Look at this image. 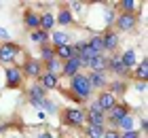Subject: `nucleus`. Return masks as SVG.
I'll return each instance as SVG.
<instances>
[{
    "label": "nucleus",
    "instance_id": "c756f323",
    "mask_svg": "<svg viewBox=\"0 0 148 138\" xmlns=\"http://www.w3.org/2000/svg\"><path fill=\"white\" fill-rule=\"evenodd\" d=\"M38 53H40V62L42 64H47V62H51V60H55V49H53L51 45H42V47H38Z\"/></svg>",
    "mask_w": 148,
    "mask_h": 138
},
{
    "label": "nucleus",
    "instance_id": "c9c22d12",
    "mask_svg": "<svg viewBox=\"0 0 148 138\" xmlns=\"http://www.w3.org/2000/svg\"><path fill=\"white\" fill-rule=\"evenodd\" d=\"M0 38H2V43H6V40L11 38V36H9V32H6L4 28H0Z\"/></svg>",
    "mask_w": 148,
    "mask_h": 138
},
{
    "label": "nucleus",
    "instance_id": "e433bc0d",
    "mask_svg": "<svg viewBox=\"0 0 148 138\" xmlns=\"http://www.w3.org/2000/svg\"><path fill=\"white\" fill-rule=\"evenodd\" d=\"M6 130H9V126H4V123H0V134H2V132H6Z\"/></svg>",
    "mask_w": 148,
    "mask_h": 138
},
{
    "label": "nucleus",
    "instance_id": "4468645a",
    "mask_svg": "<svg viewBox=\"0 0 148 138\" xmlns=\"http://www.w3.org/2000/svg\"><path fill=\"white\" fill-rule=\"evenodd\" d=\"M93 102H95V104H97L99 108H102L104 113H108L110 108H114V106H116V102H119V100L114 98V96H112L110 92H106V89H104V92H97V94H95Z\"/></svg>",
    "mask_w": 148,
    "mask_h": 138
},
{
    "label": "nucleus",
    "instance_id": "f257e3e1",
    "mask_svg": "<svg viewBox=\"0 0 148 138\" xmlns=\"http://www.w3.org/2000/svg\"><path fill=\"white\" fill-rule=\"evenodd\" d=\"M57 89H62V94L68 96V98H72L78 106H87V104H89V100L93 98V89L89 85L87 72L74 74L72 79H68V87H62V83H59Z\"/></svg>",
    "mask_w": 148,
    "mask_h": 138
},
{
    "label": "nucleus",
    "instance_id": "5701e85b",
    "mask_svg": "<svg viewBox=\"0 0 148 138\" xmlns=\"http://www.w3.org/2000/svg\"><path fill=\"white\" fill-rule=\"evenodd\" d=\"M38 85L45 87L47 92H53V89L59 87V77H57V74H51V72H42L38 77Z\"/></svg>",
    "mask_w": 148,
    "mask_h": 138
},
{
    "label": "nucleus",
    "instance_id": "9b49d317",
    "mask_svg": "<svg viewBox=\"0 0 148 138\" xmlns=\"http://www.w3.org/2000/svg\"><path fill=\"white\" fill-rule=\"evenodd\" d=\"M83 108H85V126H97V123L106 121V113L95 104V102H89V104L83 106Z\"/></svg>",
    "mask_w": 148,
    "mask_h": 138
},
{
    "label": "nucleus",
    "instance_id": "4be33fe9",
    "mask_svg": "<svg viewBox=\"0 0 148 138\" xmlns=\"http://www.w3.org/2000/svg\"><path fill=\"white\" fill-rule=\"evenodd\" d=\"M133 74H131V81H140V83H146L148 81V60L146 58H142L138 62V66L131 70Z\"/></svg>",
    "mask_w": 148,
    "mask_h": 138
},
{
    "label": "nucleus",
    "instance_id": "7ed1b4c3",
    "mask_svg": "<svg viewBox=\"0 0 148 138\" xmlns=\"http://www.w3.org/2000/svg\"><path fill=\"white\" fill-rule=\"evenodd\" d=\"M21 47L17 43H13V40H6V43H0V64L4 68L6 66H15L17 60L21 58Z\"/></svg>",
    "mask_w": 148,
    "mask_h": 138
},
{
    "label": "nucleus",
    "instance_id": "ddd939ff",
    "mask_svg": "<svg viewBox=\"0 0 148 138\" xmlns=\"http://www.w3.org/2000/svg\"><path fill=\"white\" fill-rule=\"evenodd\" d=\"M83 72V66H80L78 58H70L62 64V72H59V79H72L74 74Z\"/></svg>",
    "mask_w": 148,
    "mask_h": 138
},
{
    "label": "nucleus",
    "instance_id": "c85d7f7f",
    "mask_svg": "<svg viewBox=\"0 0 148 138\" xmlns=\"http://www.w3.org/2000/svg\"><path fill=\"white\" fill-rule=\"evenodd\" d=\"M104 132H106V126H104V123H97V126H85L87 138H102Z\"/></svg>",
    "mask_w": 148,
    "mask_h": 138
},
{
    "label": "nucleus",
    "instance_id": "72a5a7b5",
    "mask_svg": "<svg viewBox=\"0 0 148 138\" xmlns=\"http://www.w3.org/2000/svg\"><path fill=\"white\" fill-rule=\"evenodd\" d=\"M102 138H121V132L119 130H110V128H106V132Z\"/></svg>",
    "mask_w": 148,
    "mask_h": 138
},
{
    "label": "nucleus",
    "instance_id": "f704fd0d",
    "mask_svg": "<svg viewBox=\"0 0 148 138\" xmlns=\"http://www.w3.org/2000/svg\"><path fill=\"white\" fill-rule=\"evenodd\" d=\"M121 138H144L138 130H131V132H121Z\"/></svg>",
    "mask_w": 148,
    "mask_h": 138
},
{
    "label": "nucleus",
    "instance_id": "6ab92c4d",
    "mask_svg": "<svg viewBox=\"0 0 148 138\" xmlns=\"http://www.w3.org/2000/svg\"><path fill=\"white\" fill-rule=\"evenodd\" d=\"M119 58H121V62H123V66H125V70H133V68L138 66V62H140V58H138V51L133 49H125L123 53H119Z\"/></svg>",
    "mask_w": 148,
    "mask_h": 138
},
{
    "label": "nucleus",
    "instance_id": "aec40b11",
    "mask_svg": "<svg viewBox=\"0 0 148 138\" xmlns=\"http://www.w3.org/2000/svg\"><path fill=\"white\" fill-rule=\"evenodd\" d=\"M116 130H119V132H131V130H138V115H136V110L127 113L123 119L119 121Z\"/></svg>",
    "mask_w": 148,
    "mask_h": 138
},
{
    "label": "nucleus",
    "instance_id": "473e14b6",
    "mask_svg": "<svg viewBox=\"0 0 148 138\" xmlns=\"http://www.w3.org/2000/svg\"><path fill=\"white\" fill-rule=\"evenodd\" d=\"M32 138H57V134L53 132V130H49V128H42L40 132L32 134Z\"/></svg>",
    "mask_w": 148,
    "mask_h": 138
},
{
    "label": "nucleus",
    "instance_id": "bb28decb",
    "mask_svg": "<svg viewBox=\"0 0 148 138\" xmlns=\"http://www.w3.org/2000/svg\"><path fill=\"white\" fill-rule=\"evenodd\" d=\"M87 47H89L95 55H102L104 53V45H102V36H99V32H95V34H91V36H89Z\"/></svg>",
    "mask_w": 148,
    "mask_h": 138
},
{
    "label": "nucleus",
    "instance_id": "7c9ffc66",
    "mask_svg": "<svg viewBox=\"0 0 148 138\" xmlns=\"http://www.w3.org/2000/svg\"><path fill=\"white\" fill-rule=\"evenodd\" d=\"M55 58H57L59 62H62V64H64L66 60L74 58V49H72V45H66V47H57V49H55Z\"/></svg>",
    "mask_w": 148,
    "mask_h": 138
},
{
    "label": "nucleus",
    "instance_id": "423d86ee",
    "mask_svg": "<svg viewBox=\"0 0 148 138\" xmlns=\"http://www.w3.org/2000/svg\"><path fill=\"white\" fill-rule=\"evenodd\" d=\"M49 96V92H47L45 87L38 85V81H32L28 87H25V100H28V104L32 108H40V104H42V100Z\"/></svg>",
    "mask_w": 148,
    "mask_h": 138
},
{
    "label": "nucleus",
    "instance_id": "cd10ccee",
    "mask_svg": "<svg viewBox=\"0 0 148 138\" xmlns=\"http://www.w3.org/2000/svg\"><path fill=\"white\" fill-rule=\"evenodd\" d=\"M38 110H40V113H47V115H57V113H59V106H57V102H53L49 96H47Z\"/></svg>",
    "mask_w": 148,
    "mask_h": 138
},
{
    "label": "nucleus",
    "instance_id": "393cba45",
    "mask_svg": "<svg viewBox=\"0 0 148 138\" xmlns=\"http://www.w3.org/2000/svg\"><path fill=\"white\" fill-rule=\"evenodd\" d=\"M40 15V30H45V32H53L55 30V15L49 11V9H45L42 13H38Z\"/></svg>",
    "mask_w": 148,
    "mask_h": 138
},
{
    "label": "nucleus",
    "instance_id": "9d476101",
    "mask_svg": "<svg viewBox=\"0 0 148 138\" xmlns=\"http://www.w3.org/2000/svg\"><path fill=\"white\" fill-rule=\"evenodd\" d=\"M99 36H102V45H104V55H112V53L119 51L121 36L114 32V28H106V30H102Z\"/></svg>",
    "mask_w": 148,
    "mask_h": 138
},
{
    "label": "nucleus",
    "instance_id": "a878e982",
    "mask_svg": "<svg viewBox=\"0 0 148 138\" xmlns=\"http://www.w3.org/2000/svg\"><path fill=\"white\" fill-rule=\"evenodd\" d=\"M30 40H32L34 45H38V47H42V45H51V34L38 28V30H32V32H30Z\"/></svg>",
    "mask_w": 148,
    "mask_h": 138
},
{
    "label": "nucleus",
    "instance_id": "2eb2a0df",
    "mask_svg": "<svg viewBox=\"0 0 148 138\" xmlns=\"http://www.w3.org/2000/svg\"><path fill=\"white\" fill-rule=\"evenodd\" d=\"M114 11L119 13H131V15H138L140 9H142V2H138V0H116V2H112Z\"/></svg>",
    "mask_w": 148,
    "mask_h": 138
},
{
    "label": "nucleus",
    "instance_id": "f8f14e48",
    "mask_svg": "<svg viewBox=\"0 0 148 138\" xmlns=\"http://www.w3.org/2000/svg\"><path fill=\"white\" fill-rule=\"evenodd\" d=\"M87 79H89V85L93 89V94H97V92H104L106 87H108V72H87Z\"/></svg>",
    "mask_w": 148,
    "mask_h": 138
},
{
    "label": "nucleus",
    "instance_id": "f3484780",
    "mask_svg": "<svg viewBox=\"0 0 148 138\" xmlns=\"http://www.w3.org/2000/svg\"><path fill=\"white\" fill-rule=\"evenodd\" d=\"M72 34L68 30H53L51 32V47L57 49V47H66V45H72Z\"/></svg>",
    "mask_w": 148,
    "mask_h": 138
},
{
    "label": "nucleus",
    "instance_id": "2f4dec72",
    "mask_svg": "<svg viewBox=\"0 0 148 138\" xmlns=\"http://www.w3.org/2000/svg\"><path fill=\"white\" fill-rule=\"evenodd\" d=\"M42 68H45V72H51V74H57V77H59V72H62V62L55 58V60L42 64Z\"/></svg>",
    "mask_w": 148,
    "mask_h": 138
},
{
    "label": "nucleus",
    "instance_id": "20e7f679",
    "mask_svg": "<svg viewBox=\"0 0 148 138\" xmlns=\"http://www.w3.org/2000/svg\"><path fill=\"white\" fill-rule=\"evenodd\" d=\"M4 74V87L6 89H23V85H25V79H23V74H21V68H19V64H15V66H6L4 70H2Z\"/></svg>",
    "mask_w": 148,
    "mask_h": 138
},
{
    "label": "nucleus",
    "instance_id": "39448f33",
    "mask_svg": "<svg viewBox=\"0 0 148 138\" xmlns=\"http://www.w3.org/2000/svg\"><path fill=\"white\" fill-rule=\"evenodd\" d=\"M140 24V17L138 15H131V13H119L116 17H114V32L116 34H129L138 28Z\"/></svg>",
    "mask_w": 148,
    "mask_h": 138
},
{
    "label": "nucleus",
    "instance_id": "0eeeda50",
    "mask_svg": "<svg viewBox=\"0 0 148 138\" xmlns=\"http://www.w3.org/2000/svg\"><path fill=\"white\" fill-rule=\"evenodd\" d=\"M19 68H21L23 79H30V81H38V77L45 72L42 62H40L38 58H25L21 64H19Z\"/></svg>",
    "mask_w": 148,
    "mask_h": 138
},
{
    "label": "nucleus",
    "instance_id": "b1692460",
    "mask_svg": "<svg viewBox=\"0 0 148 138\" xmlns=\"http://www.w3.org/2000/svg\"><path fill=\"white\" fill-rule=\"evenodd\" d=\"M106 64H108V55H95L87 64V72H106Z\"/></svg>",
    "mask_w": 148,
    "mask_h": 138
},
{
    "label": "nucleus",
    "instance_id": "dca6fc26",
    "mask_svg": "<svg viewBox=\"0 0 148 138\" xmlns=\"http://www.w3.org/2000/svg\"><path fill=\"white\" fill-rule=\"evenodd\" d=\"M55 24H59L62 28H70L76 24V17L70 13L68 9V4H59V9H57V15H55Z\"/></svg>",
    "mask_w": 148,
    "mask_h": 138
},
{
    "label": "nucleus",
    "instance_id": "1a4fd4ad",
    "mask_svg": "<svg viewBox=\"0 0 148 138\" xmlns=\"http://www.w3.org/2000/svg\"><path fill=\"white\" fill-rule=\"evenodd\" d=\"M127 113H131V106H129V104H125V102H116V106L110 108L108 113H106V121H104V123H106V128L116 130L119 121L123 119Z\"/></svg>",
    "mask_w": 148,
    "mask_h": 138
},
{
    "label": "nucleus",
    "instance_id": "412c9836",
    "mask_svg": "<svg viewBox=\"0 0 148 138\" xmlns=\"http://www.w3.org/2000/svg\"><path fill=\"white\" fill-rule=\"evenodd\" d=\"M23 26H25V30H28V32L38 30V28H40V15L34 9H25L23 11Z\"/></svg>",
    "mask_w": 148,
    "mask_h": 138
},
{
    "label": "nucleus",
    "instance_id": "6e6552de",
    "mask_svg": "<svg viewBox=\"0 0 148 138\" xmlns=\"http://www.w3.org/2000/svg\"><path fill=\"white\" fill-rule=\"evenodd\" d=\"M106 72H108V74H112L114 79H125V81H129V79H131V72H129V70H125V66H123V62H121L119 53H112V55H108Z\"/></svg>",
    "mask_w": 148,
    "mask_h": 138
},
{
    "label": "nucleus",
    "instance_id": "f03ea898",
    "mask_svg": "<svg viewBox=\"0 0 148 138\" xmlns=\"http://www.w3.org/2000/svg\"><path fill=\"white\" fill-rule=\"evenodd\" d=\"M59 119H62L64 126L74 128V130H83L85 126V108L83 106H66L59 110Z\"/></svg>",
    "mask_w": 148,
    "mask_h": 138
},
{
    "label": "nucleus",
    "instance_id": "a211bd4d",
    "mask_svg": "<svg viewBox=\"0 0 148 138\" xmlns=\"http://www.w3.org/2000/svg\"><path fill=\"white\" fill-rule=\"evenodd\" d=\"M127 89H129V81H125V79H112L108 83V87H106V92H110L114 98H121V96H125L127 94Z\"/></svg>",
    "mask_w": 148,
    "mask_h": 138
}]
</instances>
